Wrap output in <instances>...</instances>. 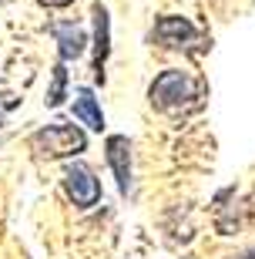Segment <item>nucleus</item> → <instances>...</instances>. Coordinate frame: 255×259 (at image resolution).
<instances>
[{"label": "nucleus", "instance_id": "1a4fd4ad", "mask_svg": "<svg viewBox=\"0 0 255 259\" xmlns=\"http://www.w3.org/2000/svg\"><path fill=\"white\" fill-rule=\"evenodd\" d=\"M64 98H67V64L61 61V64H54V81H50L47 88V108H57V105H64Z\"/></svg>", "mask_w": 255, "mask_h": 259}, {"label": "nucleus", "instance_id": "f03ea898", "mask_svg": "<svg viewBox=\"0 0 255 259\" xmlns=\"http://www.w3.org/2000/svg\"><path fill=\"white\" fill-rule=\"evenodd\" d=\"M30 148L37 158H71L87 148V135L77 125H47L30 135Z\"/></svg>", "mask_w": 255, "mask_h": 259}, {"label": "nucleus", "instance_id": "6e6552de", "mask_svg": "<svg viewBox=\"0 0 255 259\" xmlns=\"http://www.w3.org/2000/svg\"><path fill=\"white\" fill-rule=\"evenodd\" d=\"M74 118L81 125H87L91 132H104V111L91 88H77L74 91Z\"/></svg>", "mask_w": 255, "mask_h": 259}, {"label": "nucleus", "instance_id": "0eeeda50", "mask_svg": "<svg viewBox=\"0 0 255 259\" xmlns=\"http://www.w3.org/2000/svg\"><path fill=\"white\" fill-rule=\"evenodd\" d=\"M50 34H54L57 40V54H61V61H77L81 54H84L87 48V34L81 27H77L74 20H57V24H50Z\"/></svg>", "mask_w": 255, "mask_h": 259}, {"label": "nucleus", "instance_id": "f257e3e1", "mask_svg": "<svg viewBox=\"0 0 255 259\" xmlns=\"http://www.w3.org/2000/svg\"><path fill=\"white\" fill-rule=\"evenodd\" d=\"M201 95H205L201 81L191 77L188 71H178V67L161 71V74L151 81V88H148V101H151V108H158V111H165V115H181V111L198 108Z\"/></svg>", "mask_w": 255, "mask_h": 259}, {"label": "nucleus", "instance_id": "9d476101", "mask_svg": "<svg viewBox=\"0 0 255 259\" xmlns=\"http://www.w3.org/2000/svg\"><path fill=\"white\" fill-rule=\"evenodd\" d=\"M40 7H47V10H61V7H71L74 0H37Z\"/></svg>", "mask_w": 255, "mask_h": 259}, {"label": "nucleus", "instance_id": "20e7f679", "mask_svg": "<svg viewBox=\"0 0 255 259\" xmlns=\"http://www.w3.org/2000/svg\"><path fill=\"white\" fill-rule=\"evenodd\" d=\"M198 37H201L198 27L188 17H178V14H165V17L155 20V27H151V40L158 48H168V51L191 48Z\"/></svg>", "mask_w": 255, "mask_h": 259}, {"label": "nucleus", "instance_id": "9b49d317", "mask_svg": "<svg viewBox=\"0 0 255 259\" xmlns=\"http://www.w3.org/2000/svg\"><path fill=\"white\" fill-rule=\"evenodd\" d=\"M0 125H4V115H0Z\"/></svg>", "mask_w": 255, "mask_h": 259}, {"label": "nucleus", "instance_id": "39448f33", "mask_svg": "<svg viewBox=\"0 0 255 259\" xmlns=\"http://www.w3.org/2000/svg\"><path fill=\"white\" fill-rule=\"evenodd\" d=\"M104 155H108V165L118 179V192L128 195L131 192V142L124 135H111L104 142Z\"/></svg>", "mask_w": 255, "mask_h": 259}, {"label": "nucleus", "instance_id": "7ed1b4c3", "mask_svg": "<svg viewBox=\"0 0 255 259\" xmlns=\"http://www.w3.org/2000/svg\"><path fill=\"white\" fill-rule=\"evenodd\" d=\"M64 192L77 209H91L101 199V182L94 179V168L84 162H71L64 168Z\"/></svg>", "mask_w": 255, "mask_h": 259}, {"label": "nucleus", "instance_id": "423d86ee", "mask_svg": "<svg viewBox=\"0 0 255 259\" xmlns=\"http://www.w3.org/2000/svg\"><path fill=\"white\" fill-rule=\"evenodd\" d=\"M91 17H94V77L104 84V64L111 58V17L104 4L91 7Z\"/></svg>", "mask_w": 255, "mask_h": 259}]
</instances>
